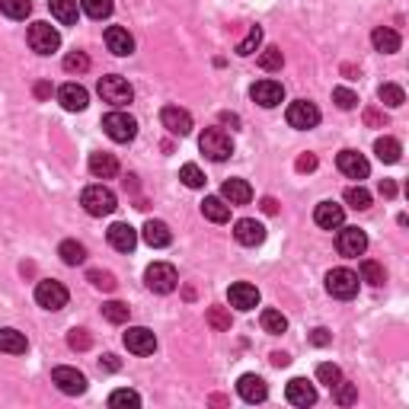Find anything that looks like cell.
<instances>
[{
  "mask_svg": "<svg viewBox=\"0 0 409 409\" xmlns=\"http://www.w3.org/2000/svg\"><path fill=\"white\" fill-rule=\"evenodd\" d=\"M80 204H83V211L87 214H93V217H106V214H112L119 204H115V192L109 189V185H87L83 189V195H80Z\"/></svg>",
  "mask_w": 409,
  "mask_h": 409,
  "instance_id": "obj_1",
  "label": "cell"
},
{
  "mask_svg": "<svg viewBox=\"0 0 409 409\" xmlns=\"http://www.w3.org/2000/svg\"><path fill=\"white\" fill-rule=\"evenodd\" d=\"M198 151L208 160H214V163H224V160L234 153V141H230V134L221 131V128H204L202 138H198Z\"/></svg>",
  "mask_w": 409,
  "mask_h": 409,
  "instance_id": "obj_2",
  "label": "cell"
},
{
  "mask_svg": "<svg viewBox=\"0 0 409 409\" xmlns=\"http://www.w3.org/2000/svg\"><path fill=\"white\" fill-rule=\"evenodd\" d=\"M144 285L157 294H170V291H176L179 275L170 262H153V266H147V272H144Z\"/></svg>",
  "mask_w": 409,
  "mask_h": 409,
  "instance_id": "obj_3",
  "label": "cell"
},
{
  "mask_svg": "<svg viewBox=\"0 0 409 409\" xmlns=\"http://www.w3.org/2000/svg\"><path fill=\"white\" fill-rule=\"evenodd\" d=\"M326 291L339 300H351L358 294V275L351 268H329L326 272Z\"/></svg>",
  "mask_w": 409,
  "mask_h": 409,
  "instance_id": "obj_4",
  "label": "cell"
},
{
  "mask_svg": "<svg viewBox=\"0 0 409 409\" xmlns=\"http://www.w3.org/2000/svg\"><path fill=\"white\" fill-rule=\"evenodd\" d=\"M102 131H106L115 144H128V141H134V134H138V121L128 112H109L106 119H102Z\"/></svg>",
  "mask_w": 409,
  "mask_h": 409,
  "instance_id": "obj_5",
  "label": "cell"
},
{
  "mask_svg": "<svg viewBox=\"0 0 409 409\" xmlns=\"http://www.w3.org/2000/svg\"><path fill=\"white\" fill-rule=\"evenodd\" d=\"M99 96H102V102H112V106H128V102L134 99V89L125 77L109 74L99 80Z\"/></svg>",
  "mask_w": 409,
  "mask_h": 409,
  "instance_id": "obj_6",
  "label": "cell"
},
{
  "mask_svg": "<svg viewBox=\"0 0 409 409\" xmlns=\"http://www.w3.org/2000/svg\"><path fill=\"white\" fill-rule=\"evenodd\" d=\"M29 48L36 55H51V51L61 48V36L51 23H32L29 26Z\"/></svg>",
  "mask_w": 409,
  "mask_h": 409,
  "instance_id": "obj_7",
  "label": "cell"
},
{
  "mask_svg": "<svg viewBox=\"0 0 409 409\" xmlns=\"http://www.w3.org/2000/svg\"><path fill=\"white\" fill-rule=\"evenodd\" d=\"M67 298H70L67 288L55 278H42L36 285V300H38V307H45V310H61V307H67Z\"/></svg>",
  "mask_w": 409,
  "mask_h": 409,
  "instance_id": "obj_8",
  "label": "cell"
},
{
  "mask_svg": "<svg viewBox=\"0 0 409 409\" xmlns=\"http://www.w3.org/2000/svg\"><path fill=\"white\" fill-rule=\"evenodd\" d=\"M288 125L298 128V131H307V128H317L320 125V109L313 106L310 99H294L285 112Z\"/></svg>",
  "mask_w": 409,
  "mask_h": 409,
  "instance_id": "obj_9",
  "label": "cell"
},
{
  "mask_svg": "<svg viewBox=\"0 0 409 409\" xmlns=\"http://www.w3.org/2000/svg\"><path fill=\"white\" fill-rule=\"evenodd\" d=\"M336 249L345 256V259H358V256L368 249V234L358 227H342L336 236Z\"/></svg>",
  "mask_w": 409,
  "mask_h": 409,
  "instance_id": "obj_10",
  "label": "cell"
},
{
  "mask_svg": "<svg viewBox=\"0 0 409 409\" xmlns=\"http://www.w3.org/2000/svg\"><path fill=\"white\" fill-rule=\"evenodd\" d=\"M160 125L170 134H176V138H185L192 131V115L179 106H163L160 109Z\"/></svg>",
  "mask_w": 409,
  "mask_h": 409,
  "instance_id": "obj_11",
  "label": "cell"
},
{
  "mask_svg": "<svg viewBox=\"0 0 409 409\" xmlns=\"http://www.w3.org/2000/svg\"><path fill=\"white\" fill-rule=\"evenodd\" d=\"M125 349L131 351V355H153V349H157V336H153L147 326H128Z\"/></svg>",
  "mask_w": 409,
  "mask_h": 409,
  "instance_id": "obj_12",
  "label": "cell"
},
{
  "mask_svg": "<svg viewBox=\"0 0 409 409\" xmlns=\"http://www.w3.org/2000/svg\"><path fill=\"white\" fill-rule=\"evenodd\" d=\"M51 381H55L58 390H61V393H67V396H80L83 390H87V377H83L77 368H64V364L51 371Z\"/></svg>",
  "mask_w": 409,
  "mask_h": 409,
  "instance_id": "obj_13",
  "label": "cell"
},
{
  "mask_svg": "<svg viewBox=\"0 0 409 409\" xmlns=\"http://www.w3.org/2000/svg\"><path fill=\"white\" fill-rule=\"evenodd\" d=\"M249 96H253V102H259L262 109H272L285 99V87H281L278 80H256L253 87H249Z\"/></svg>",
  "mask_w": 409,
  "mask_h": 409,
  "instance_id": "obj_14",
  "label": "cell"
},
{
  "mask_svg": "<svg viewBox=\"0 0 409 409\" xmlns=\"http://www.w3.org/2000/svg\"><path fill=\"white\" fill-rule=\"evenodd\" d=\"M234 236L240 246H259V243L266 240V227H262V221H256V217H240V221L234 224Z\"/></svg>",
  "mask_w": 409,
  "mask_h": 409,
  "instance_id": "obj_15",
  "label": "cell"
},
{
  "mask_svg": "<svg viewBox=\"0 0 409 409\" xmlns=\"http://www.w3.org/2000/svg\"><path fill=\"white\" fill-rule=\"evenodd\" d=\"M227 300L236 310H253V307L259 304V288L249 285V281H234L227 291Z\"/></svg>",
  "mask_w": 409,
  "mask_h": 409,
  "instance_id": "obj_16",
  "label": "cell"
},
{
  "mask_svg": "<svg viewBox=\"0 0 409 409\" xmlns=\"http://www.w3.org/2000/svg\"><path fill=\"white\" fill-rule=\"evenodd\" d=\"M336 163L349 179H368V173H371V163L364 160V153H358V151H339Z\"/></svg>",
  "mask_w": 409,
  "mask_h": 409,
  "instance_id": "obj_17",
  "label": "cell"
},
{
  "mask_svg": "<svg viewBox=\"0 0 409 409\" xmlns=\"http://www.w3.org/2000/svg\"><path fill=\"white\" fill-rule=\"evenodd\" d=\"M106 236H109V246L112 249H119V253H131L134 246H138V230L131 227V224H112V227L106 230Z\"/></svg>",
  "mask_w": 409,
  "mask_h": 409,
  "instance_id": "obj_18",
  "label": "cell"
},
{
  "mask_svg": "<svg viewBox=\"0 0 409 409\" xmlns=\"http://www.w3.org/2000/svg\"><path fill=\"white\" fill-rule=\"evenodd\" d=\"M313 221H317V227H323V230H336V227H342L345 211L339 202H320L317 208H313Z\"/></svg>",
  "mask_w": 409,
  "mask_h": 409,
  "instance_id": "obj_19",
  "label": "cell"
},
{
  "mask_svg": "<svg viewBox=\"0 0 409 409\" xmlns=\"http://www.w3.org/2000/svg\"><path fill=\"white\" fill-rule=\"evenodd\" d=\"M58 102H61L67 112H83V109L89 106V93L80 83H64V87L58 89Z\"/></svg>",
  "mask_w": 409,
  "mask_h": 409,
  "instance_id": "obj_20",
  "label": "cell"
},
{
  "mask_svg": "<svg viewBox=\"0 0 409 409\" xmlns=\"http://www.w3.org/2000/svg\"><path fill=\"white\" fill-rule=\"evenodd\" d=\"M285 396H288V403H291V406H313V403H317V390H313V383L304 381V377H294V381H288Z\"/></svg>",
  "mask_w": 409,
  "mask_h": 409,
  "instance_id": "obj_21",
  "label": "cell"
},
{
  "mask_svg": "<svg viewBox=\"0 0 409 409\" xmlns=\"http://www.w3.org/2000/svg\"><path fill=\"white\" fill-rule=\"evenodd\" d=\"M236 393H240L246 403H262L268 396V387L259 374H243L240 381H236Z\"/></svg>",
  "mask_w": 409,
  "mask_h": 409,
  "instance_id": "obj_22",
  "label": "cell"
},
{
  "mask_svg": "<svg viewBox=\"0 0 409 409\" xmlns=\"http://www.w3.org/2000/svg\"><path fill=\"white\" fill-rule=\"evenodd\" d=\"M106 45H109V51L119 55V58H125V55H131V51H134V38H131V32H128L125 26H109V29H106Z\"/></svg>",
  "mask_w": 409,
  "mask_h": 409,
  "instance_id": "obj_23",
  "label": "cell"
},
{
  "mask_svg": "<svg viewBox=\"0 0 409 409\" xmlns=\"http://www.w3.org/2000/svg\"><path fill=\"white\" fill-rule=\"evenodd\" d=\"M221 198H224L227 204H249V198H253V189H249L246 179H224Z\"/></svg>",
  "mask_w": 409,
  "mask_h": 409,
  "instance_id": "obj_24",
  "label": "cell"
},
{
  "mask_svg": "<svg viewBox=\"0 0 409 409\" xmlns=\"http://www.w3.org/2000/svg\"><path fill=\"white\" fill-rule=\"evenodd\" d=\"M371 45H374L377 51H383V55H393V51H400L403 38L396 29H390V26H377L374 32H371Z\"/></svg>",
  "mask_w": 409,
  "mask_h": 409,
  "instance_id": "obj_25",
  "label": "cell"
},
{
  "mask_svg": "<svg viewBox=\"0 0 409 409\" xmlns=\"http://www.w3.org/2000/svg\"><path fill=\"white\" fill-rule=\"evenodd\" d=\"M89 173H93L96 179H112L115 173H119V160L106 151H93L89 153Z\"/></svg>",
  "mask_w": 409,
  "mask_h": 409,
  "instance_id": "obj_26",
  "label": "cell"
},
{
  "mask_svg": "<svg viewBox=\"0 0 409 409\" xmlns=\"http://www.w3.org/2000/svg\"><path fill=\"white\" fill-rule=\"evenodd\" d=\"M141 234H144V243H147V246H153V249H163V246H170V243H173L170 227H166L163 221H153V217L144 224V230H141Z\"/></svg>",
  "mask_w": 409,
  "mask_h": 409,
  "instance_id": "obj_27",
  "label": "cell"
},
{
  "mask_svg": "<svg viewBox=\"0 0 409 409\" xmlns=\"http://www.w3.org/2000/svg\"><path fill=\"white\" fill-rule=\"evenodd\" d=\"M26 349H29V339L19 329H0V351H6V355H26Z\"/></svg>",
  "mask_w": 409,
  "mask_h": 409,
  "instance_id": "obj_28",
  "label": "cell"
},
{
  "mask_svg": "<svg viewBox=\"0 0 409 409\" xmlns=\"http://www.w3.org/2000/svg\"><path fill=\"white\" fill-rule=\"evenodd\" d=\"M202 214L208 217V221H214V224H224V221H230V204L224 202L221 195H208L202 202Z\"/></svg>",
  "mask_w": 409,
  "mask_h": 409,
  "instance_id": "obj_29",
  "label": "cell"
},
{
  "mask_svg": "<svg viewBox=\"0 0 409 409\" xmlns=\"http://www.w3.org/2000/svg\"><path fill=\"white\" fill-rule=\"evenodd\" d=\"M58 256H61L64 266H83V262H87V246L77 240H64L61 246H58Z\"/></svg>",
  "mask_w": 409,
  "mask_h": 409,
  "instance_id": "obj_30",
  "label": "cell"
},
{
  "mask_svg": "<svg viewBox=\"0 0 409 409\" xmlns=\"http://www.w3.org/2000/svg\"><path fill=\"white\" fill-rule=\"evenodd\" d=\"M374 153H377L381 163H396L400 153H403V147H400V141H396V138H387V134H383V138L374 141Z\"/></svg>",
  "mask_w": 409,
  "mask_h": 409,
  "instance_id": "obj_31",
  "label": "cell"
},
{
  "mask_svg": "<svg viewBox=\"0 0 409 409\" xmlns=\"http://www.w3.org/2000/svg\"><path fill=\"white\" fill-rule=\"evenodd\" d=\"M51 16L61 26H74L77 23V0H48Z\"/></svg>",
  "mask_w": 409,
  "mask_h": 409,
  "instance_id": "obj_32",
  "label": "cell"
},
{
  "mask_svg": "<svg viewBox=\"0 0 409 409\" xmlns=\"http://www.w3.org/2000/svg\"><path fill=\"white\" fill-rule=\"evenodd\" d=\"M262 329H266L268 336H281V332L288 329V317L281 310H275V307H266V310H262Z\"/></svg>",
  "mask_w": 409,
  "mask_h": 409,
  "instance_id": "obj_33",
  "label": "cell"
},
{
  "mask_svg": "<svg viewBox=\"0 0 409 409\" xmlns=\"http://www.w3.org/2000/svg\"><path fill=\"white\" fill-rule=\"evenodd\" d=\"M377 99H381L383 106L396 109L406 102V93H403V87H396V83H381V87H377Z\"/></svg>",
  "mask_w": 409,
  "mask_h": 409,
  "instance_id": "obj_34",
  "label": "cell"
},
{
  "mask_svg": "<svg viewBox=\"0 0 409 409\" xmlns=\"http://www.w3.org/2000/svg\"><path fill=\"white\" fill-rule=\"evenodd\" d=\"M109 406L112 409H138L141 406V396L134 393V390H128V387H121V390H112V393H109Z\"/></svg>",
  "mask_w": 409,
  "mask_h": 409,
  "instance_id": "obj_35",
  "label": "cell"
},
{
  "mask_svg": "<svg viewBox=\"0 0 409 409\" xmlns=\"http://www.w3.org/2000/svg\"><path fill=\"white\" fill-rule=\"evenodd\" d=\"M0 13L6 19H26L32 13V0H0Z\"/></svg>",
  "mask_w": 409,
  "mask_h": 409,
  "instance_id": "obj_36",
  "label": "cell"
},
{
  "mask_svg": "<svg viewBox=\"0 0 409 409\" xmlns=\"http://www.w3.org/2000/svg\"><path fill=\"white\" fill-rule=\"evenodd\" d=\"M102 317H106L109 323H128V317H131V307L121 304V300H109V304H102Z\"/></svg>",
  "mask_w": 409,
  "mask_h": 409,
  "instance_id": "obj_37",
  "label": "cell"
},
{
  "mask_svg": "<svg viewBox=\"0 0 409 409\" xmlns=\"http://www.w3.org/2000/svg\"><path fill=\"white\" fill-rule=\"evenodd\" d=\"M80 10L89 19H106L112 16V0H80Z\"/></svg>",
  "mask_w": 409,
  "mask_h": 409,
  "instance_id": "obj_38",
  "label": "cell"
},
{
  "mask_svg": "<svg viewBox=\"0 0 409 409\" xmlns=\"http://www.w3.org/2000/svg\"><path fill=\"white\" fill-rule=\"evenodd\" d=\"M361 278L368 281V285H383V281H387V272H383L381 262H374V259H361Z\"/></svg>",
  "mask_w": 409,
  "mask_h": 409,
  "instance_id": "obj_39",
  "label": "cell"
},
{
  "mask_svg": "<svg viewBox=\"0 0 409 409\" xmlns=\"http://www.w3.org/2000/svg\"><path fill=\"white\" fill-rule=\"evenodd\" d=\"M345 202H349L355 211H368L371 208V192L361 189V185H351V189H345Z\"/></svg>",
  "mask_w": 409,
  "mask_h": 409,
  "instance_id": "obj_40",
  "label": "cell"
},
{
  "mask_svg": "<svg viewBox=\"0 0 409 409\" xmlns=\"http://www.w3.org/2000/svg\"><path fill=\"white\" fill-rule=\"evenodd\" d=\"M259 42H262V29H259V26H249L246 38L236 45V55H240V58H249L256 48H259Z\"/></svg>",
  "mask_w": 409,
  "mask_h": 409,
  "instance_id": "obj_41",
  "label": "cell"
},
{
  "mask_svg": "<svg viewBox=\"0 0 409 409\" xmlns=\"http://www.w3.org/2000/svg\"><path fill=\"white\" fill-rule=\"evenodd\" d=\"M87 281L93 288H99V291H115V275L112 272H102V268H89V275H87Z\"/></svg>",
  "mask_w": 409,
  "mask_h": 409,
  "instance_id": "obj_42",
  "label": "cell"
},
{
  "mask_svg": "<svg viewBox=\"0 0 409 409\" xmlns=\"http://www.w3.org/2000/svg\"><path fill=\"white\" fill-rule=\"evenodd\" d=\"M317 381H320V383H326V387L332 390L339 381H342V371H339V364L323 361V364H317Z\"/></svg>",
  "mask_w": 409,
  "mask_h": 409,
  "instance_id": "obj_43",
  "label": "cell"
},
{
  "mask_svg": "<svg viewBox=\"0 0 409 409\" xmlns=\"http://www.w3.org/2000/svg\"><path fill=\"white\" fill-rule=\"evenodd\" d=\"M332 396H336L339 406H351V403L358 400V387H355V383H349V381H339L336 387H332Z\"/></svg>",
  "mask_w": 409,
  "mask_h": 409,
  "instance_id": "obj_44",
  "label": "cell"
},
{
  "mask_svg": "<svg viewBox=\"0 0 409 409\" xmlns=\"http://www.w3.org/2000/svg\"><path fill=\"white\" fill-rule=\"evenodd\" d=\"M281 64H285V55H281V48H275V45H268V48L259 55L262 70H281Z\"/></svg>",
  "mask_w": 409,
  "mask_h": 409,
  "instance_id": "obj_45",
  "label": "cell"
},
{
  "mask_svg": "<svg viewBox=\"0 0 409 409\" xmlns=\"http://www.w3.org/2000/svg\"><path fill=\"white\" fill-rule=\"evenodd\" d=\"M179 179H182L189 189H202V185H204V173L198 170L195 163H185L182 170H179Z\"/></svg>",
  "mask_w": 409,
  "mask_h": 409,
  "instance_id": "obj_46",
  "label": "cell"
},
{
  "mask_svg": "<svg viewBox=\"0 0 409 409\" xmlns=\"http://www.w3.org/2000/svg\"><path fill=\"white\" fill-rule=\"evenodd\" d=\"M208 326L217 332L230 329V313L224 310V307H208Z\"/></svg>",
  "mask_w": 409,
  "mask_h": 409,
  "instance_id": "obj_47",
  "label": "cell"
},
{
  "mask_svg": "<svg viewBox=\"0 0 409 409\" xmlns=\"http://www.w3.org/2000/svg\"><path fill=\"white\" fill-rule=\"evenodd\" d=\"M87 67H89V58L83 55V51H70V55L64 58V70H67V74H83Z\"/></svg>",
  "mask_w": 409,
  "mask_h": 409,
  "instance_id": "obj_48",
  "label": "cell"
},
{
  "mask_svg": "<svg viewBox=\"0 0 409 409\" xmlns=\"http://www.w3.org/2000/svg\"><path fill=\"white\" fill-rule=\"evenodd\" d=\"M332 102H336L339 109H345V112H349V109L358 106V96L351 93L349 87H336V89H332Z\"/></svg>",
  "mask_w": 409,
  "mask_h": 409,
  "instance_id": "obj_49",
  "label": "cell"
},
{
  "mask_svg": "<svg viewBox=\"0 0 409 409\" xmlns=\"http://www.w3.org/2000/svg\"><path fill=\"white\" fill-rule=\"evenodd\" d=\"M67 345H70L74 351H87L89 345H93V336H89L87 329H70V332H67Z\"/></svg>",
  "mask_w": 409,
  "mask_h": 409,
  "instance_id": "obj_50",
  "label": "cell"
},
{
  "mask_svg": "<svg viewBox=\"0 0 409 409\" xmlns=\"http://www.w3.org/2000/svg\"><path fill=\"white\" fill-rule=\"evenodd\" d=\"M294 166H298V173H313L317 170V153H300Z\"/></svg>",
  "mask_w": 409,
  "mask_h": 409,
  "instance_id": "obj_51",
  "label": "cell"
},
{
  "mask_svg": "<svg viewBox=\"0 0 409 409\" xmlns=\"http://www.w3.org/2000/svg\"><path fill=\"white\" fill-rule=\"evenodd\" d=\"M310 342H313V345H329V342H332L329 329H323V326H317V329L310 332Z\"/></svg>",
  "mask_w": 409,
  "mask_h": 409,
  "instance_id": "obj_52",
  "label": "cell"
},
{
  "mask_svg": "<svg viewBox=\"0 0 409 409\" xmlns=\"http://www.w3.org/2000/svg\"><path fill=\"white\" fill-rule=\"evenodd\" d=\"M32 93H36V99H48V96H51V83L48 80H38L36 87H32Z\"/></svg>",
  "mask_w": 409,
  "mask_h": 409,
  "instance_id": "obj_53",
  "label": "cell"
},
{
  "mask_svg": "<svg viewBox=\"0 0 409 409\" xmlns=\"http://www.w3.org/2000/svg\"><path fill=\"white\" fill-rule=\"evenodd\" d=\"M377 192H381L383 198H393V195H396V182H393V179H381V185H377Z\"/></svg>",
  "mask_w": 409,
  "mask_h": 409,
  "instance_id": "obj_54",
  "label": "cell"
},
{
  "mask_svg": "<svg viewBox=\"0 0 409 409\" xmlns=\"http://www.w3.org/2000/svg\"><path fill=\"white\" fill-rule=\"evenodd\" d=\"M99 368H102V371H119L121 361H119L115 355H102V358H99Z\"/></svg>",
  "mask_w": 409,
  "mask_h": 409,
  "instance_id": "obj_55",
  "label": "cell"
},
{
  "mask_svg": "<svg viewBox=\"0 0 409 409\" xmlns=\"http://www.w3.org/2000/svg\"><path fill=\"white\" fill-rule=\"evenodd\" d=\"M364 121H368V125H381L383 128V121H387V119H383L381 112H374V109H368V112H364Z\"/></svg>",
  "mask_w": 409,
  "mask_h": 409,
  "instance_id": "obj_56",
  "label": "cell"
},
{
  "mask_svg": "<svg viewBox=\"0 0 409 409\" xmlns=\"http://www.w3.org/2000/svg\"><path fill=\"white\" fill-rule=\"evenodd\" d=\"M268 361H272V364H275V368H285V364H288V361H291V358H288V355H285V351H272V358H268Z\"/></svg>",
  "mask_w": 409,
  "mask_h": 409,
  "instance_id": "obj_57",
  "label": "cell"
},
{
  "mask_svg": "<svg viewBox=\"0 0 409 409\" xmlns=\"http://www.w3.org/2000/svg\"><path fill=\"white\" fill-rule=\"evenodd\" d=\"M262 211H266V214H278V202H275V198H262Z\"/></svg>",
  "mask_w": 409,
  "mask_h": 409,
  "instance_id": "obj_58",
  "label": "cell"
},
{
  "mask_svg": "<svg viewBox=\"0 0 409 409\" xmlns=\"http://www.w3.org/2000/svg\"><path fill=\"white\" fill-rule=\"evenodd\" d=\"M221 121H224V125H230V128H236V125H240V119H236L234 112H221Z\"/></svg>",
  "mask_w": 409,
  "mask_h": 409,
  "instance_id": "obj_59",
  "label": "cell"
}]
</instances>
